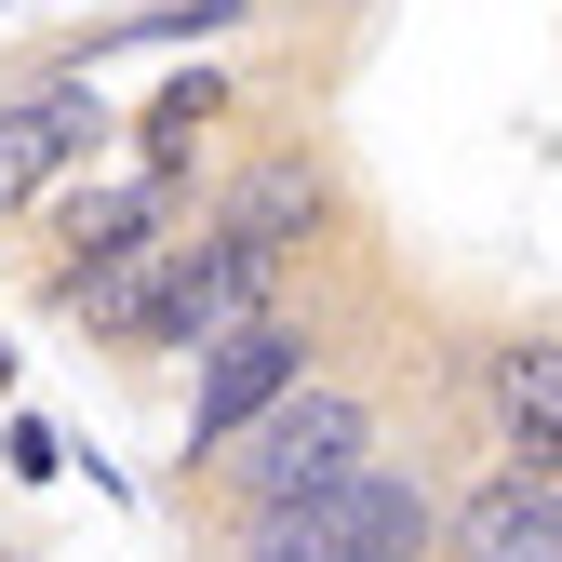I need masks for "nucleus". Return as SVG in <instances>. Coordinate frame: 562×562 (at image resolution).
<instances>
[{
  "instance_id": "obj_1",
  "label": "nucleus",
  "mask_w": 562,
  "mask_h": 562,
  "mask_svg": "<svg viewBox=\"0 0 562 562\" xmlns=\"http://www.w3.org/2000/svg\"><path fill=\"white\" fill-rule=\"evenodd\" d=\"M362 469H375V389L308 375L295 402H268L255 429L215 456V496L241 522H268V509H308V496H335V482H362Z\"/></svg>"
},
{
  "instance_id": "obj_2",
  "label": "nucleus",
  "mask_w": 562,
  "mask_h": 562,
  "mask_svg": "<svg viewBox=\"0 0 562 562\" xmlns=\"http://www.w3.org/2000/svg\"><path fill=\"white\" fill-rule=\"evenodd\" d=\"M442 536V496L415 469H362L308 509H268V522H228V562H415Z\"/></svg>"
},
{
  "instance_id": "obj_3",
  "label": "nucleus",
  "mask_w": 562,
  "mask_h": 562,
  "mask_svg": "<svg viewBox=\"0 0 562 562\" xmlns=\"http://www.w3.org/2000/svg\"><path fill=\"white\" fill-rule=\"evenodd\" d=\"M308 375H322V335H308L295 308H255L228 348H201V389H188V456H228L255 415H268V402H295Z\"/></svg>"
},
{
  "instance_id": "obj_4",
  "label": "nucleus",
  "mask_w": 562,
  "mask_h": 562,
  "mask_svg": "<svg viewBox=\"0 0 562 562\" xmlns=\"http://www.w3.org/2000/svg\"><path fill=\"white\" fill-rule=\"evenodd\" d=\"M161 241H175V188H161V175H94V188H67V201H54L41 295H54V308H81L94 281H121L134 255H161Z\"/></svg>"
},
{
  "instance_id": "obj_5",
  "label": "nucleus",
  "mask_w": 562,
  "mask_h": 562,
  "mask_svg": "<svg viewBox=\"0 0 562 562\" xmlns=\"http://www.w3.org/2000/svg\"><path fill=\"white\" fill-rule=\"evenodd\" d=\"M108 161V94L94 81H27L0 94V215H27V201H54L67 175Z\"/></svg>"
},
{
  "instance_id": "obj_6",
  "label": "nucleus",
  "mask_w": 562,
  "mask_h": 562,
  "mask_svg": "<svg viewBox=\"0 0 562 562\" xmlns=\"http://www.w3.org/2000/svg\"><path fill=\"white\" fill-rule=\"evenodd\" d=\"M482 389H496V469L562 482V335H509Z\"/></svg>"
},
{
  "instance_id": "obj_7",
  "label": "nucleus",
  "mask_w": 562,
  "mask_h": 562,
  "mask_svg": "<svg viewBox=\"0 0 562 562\" xmlns=\"http://www.w3.org/2000/svg\"><path fill=\"white\" fill-rule=\"evenodd\" d=\"M215 108H228V81H161V108H148V175H161V188L188 175V148H201Z\"/></svg>"
}]
</instances>
